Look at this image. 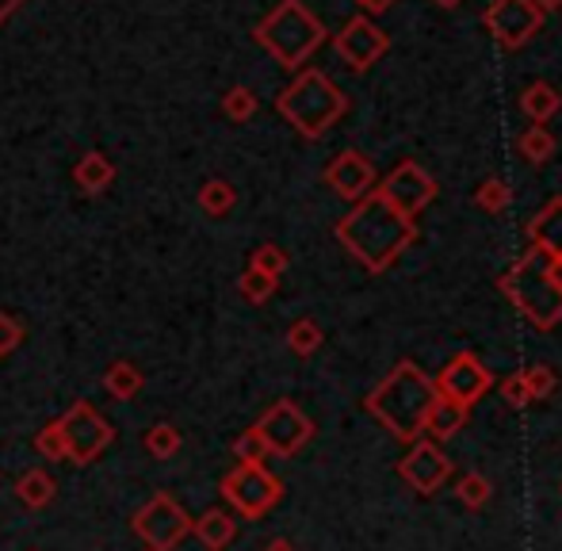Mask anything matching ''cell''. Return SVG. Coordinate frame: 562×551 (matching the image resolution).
<instances>
[{
  "mask_svg": "<svg viewBox=\"0 0 562 551\" xmlns=\"http://www.w3.org/2000/svg\"><path fill=\"white\" fill-rule=\"evenodd\" d=\"M432 403H437V387H432V380H425L409 360H402V364L363 398L368 414L375 417L379 425H386L398 440H406V445L422 440L425 417H429Z\"/></svg>",
  "mask_w": 562,
  "mask_h": 551,
  "instance_id": "6da1fadb",
  "label": "cell"
},
{
  "mask_svg": "<svg viewBox=\"0 0 562 551\" xmlns=\"http://www.w3.org/2000/svg\"><path fill=\"white\" fill-rule=\"evenodd\" d=\"M218 491H223V498L234 506V514L249 517V521L272 514V509L283 502V483L265 468V463H237L234 471L223 475Z\"/></svg>",
  "mask_w": 562,
  "mask_h": 551,
  "instance_id": "7a4b0ae2",
  "label": "cell"
},
{
  "mask_svg": "<svg viewBox=\"0 0 562 551\" xmlns=\"http://www.w3.org/2000/svg\"><path fill=\"white\" fill-rule=\"evenodd\" d=\"M58 421H61V432H66V460L77 463V468L97 463L115 440V425L92 403H74Z\"/></svg>",
  "mask_w": 562,
  "mask_h": 551,
  "instance_id": "3957f363",
  "label": "cell"
},
{
  "mask_svg": "<svg viewBox=\"0 0 562 551\" xmlns=\"http://www.w3.org/2000/svg\"><path fill=\"white\" fill-rule=\"evenodd\" d=\"M131 529L149 551H172L192 532V517H188V509L180 506L172 494L157 491L154 498L131 517Z\"/></svg>",
  "mask_w": 562,
  "mask_h": 551,
  "instance_id": "277c9868",
  "label": "cell"
},
{
  "mask_svg": "<svg viewBox=\"0 0 562 551\" xmlns=\"http://www.w3.org/2000/svg\"><path fill=\"white\" fill-rule=\"evenodd\" d=\"M252 429L260 432L268 456H280V460H291V456H299L314 440V432H318L311 417L299 411L291 398H280V403L268 406Z\"/></svg>",
  "mask_w": 562,
  "mask_h": 551,
  "instance_id": "5b68a950",
  "label": "cell"
},
{
  "mask_svg": "<svg viewBox=\"0 0 562 551\" xmlns=\"http://www.w3.org/2000/svg\"><path fill=\"white\" fill-rule=\"evenodd\" d=\"M280 112L288 115L303 135L314 138V135H322V131L329 127V120L337 115V100L322 77H303V81L283 92Z\"/></svg>",
  "mask_w": 562,
  "mask_h": 551,
  "instance_id": "8992f818",
  "label": "cell"
},
{
  "mask_svg": "<svg viewBox=\"0 0 562 551\" xmlns=\"http://www.w3.org/2000/svg\"><path fill=\"white\" fill-rule=\"evenodd\" d=\"M451 475H456V460H448V452L437 440H414L409 452L398 460V479L422 498H432Z\"/></svg>",
  "mask_w": 562,
  "mask_h": 551,
  "instance_id": "52a82bcc",
  "label": "cell"
},
{
  "mask_svg": "<svg viewBox=\"0 0 562 551\" xmlns=\"http://www.w3.org/2000/svg\"><path fill=\"white\" fill-rule=\"evenodd\" d=\"M432 387H437L440 398H448V403H459V406L471 411V406L479 403L490 387H494V375H490V368L482 364L474 352H459L445 372H440V380L432 383Z\"/></svg>",
  "mask_w": 562,
  "mask_h": 551,
  "instance_id": "ba28073f",
  "label": "cell"
},
{
  "mask_svg": "<svg viewBox=\"0 0 562 551\" xmlns=\"http://www.w3.org/2000/svg\"><path fill=\"white\" fill-rule=\"evenodd\" d=\"M257 38L276 54V58L288 61V66H295V58H303L306 46H314V35H306V20L295 4L268 15V20L257 27Z\"/></svg>",
  "mask_w": 562,
  "mask_h": 551,
  "instance_id": "9c48e42d",
  "label": "cell"
},
{
  "mask_svg": "<svg viewBox=\"0 0 562 551\" xmlns=\"http://www.w3.org/2000/svg\"><path fill=\"white\" fill-rule=\"evenodd\" d=\"M74 184L81 188L85 195H100L115 184V161L100 149H89L81 154V161L74 165Z\"/></svg>",
  "mask_w": 562,
  "mask_h": 551,
  "instance_id": "30bf717a",
  "label": "cell"
},
{
  "mask_svg": "<svg viewBox=\"0 0 562 551\" xmlns=\"http://www.w3.org/2000/svg\"><path fill=\"white\" fill-rule=\"evenodd\" d=\"M192 537L207 551H226L237 540V521L226 509H207L203 517H192Z\"/></svg>",
  "mask_w": 562,
  "mask_h": 551,
  "instance_id": "8fae6325",
  "label": "cell"
},
{
  "mask_svg": "<svg viewBox=\"0 0 562 551\" xmlns=\"http://www.w3.org/2000/svg\"><path fill=\"white\" fill-rule=\"evenodd\" d=\"M467 406L459 403H448V398L437 395V403L429 406V417H425V432H429V440H437V445H445V440L456 437L459 429L467 425Z\"/></svg>",
  "mask_w": 562,
  "mask_h": 551,
  "instance_id": "7c38bea8",
  "label": "cell"
},
{
  "mask_svg": "<svg viewBox=\"0 0 562 551\" xmlns=\"http://www.w3.org/2000/svg\"><path fill=\"white\" fill-rule=\"evenodd\" d=\"M54 494H58V483H54V475L43 468H31L15 479V498L27 509H46L54 502Z\"/></svg>",
  "mask_w": 562,
  "mask_h": 551,
  "instance_id": "4fadbf2b",
  "label": "cell"
},
{
  "mask_svg": "<svg viewBox=\"0 0 562 551\" xmlns=\"http://www.w3.org/2000/svg\"><path fill=\"white\" fill-rule=\"evenodd\" d=\"M142 387H146V375H142V368L131 364V360H115V364L104 372V391L115 398V403H131V398H138Z\"/></svg>",
  "mask_w": 562,
  "mask_h": 551,
  "instance_id": "5bb4252c",
  "label": "cell"
},
{
  "mask_svg": "<svg viewBox=\"0 0 562 551\" xmlns=\"http://www.w3.org/2000/svg\"><path fill=\"white\" fill-rule=\"evenodd\" d=\"M371 180V169L360 161V157H340V161L329 169V184L337 188L340 195H360Z\"/></svg>",
  "mask_w": 562,
  "mask_h": 551,
  "instance_id": "9a60e30c",
  "label": "cell"
},
{
  "mask_svg": "<svg viewBox=\"0 0 562 551\" xmlns=\"http://www.w3.org/2000/svg\"><path fill=\"white\" fill-rule=\"evenodd\" d=\"M180 429L172 421H157V425H149L146 429V437H142V448H146L154 460H172V456L180 452Z\"/></svg>",
  "mask_w": 562,
  "mask_h": 551,
  "instance_id": "2e32d148",
  "label": "cell"
},
{
  "mask_svg": "<svg viewBox=\"0 0 562 551\" xmlns=\"http://www.w3.org/2000/svg\"><path fill=\"white\" fill-rule=\"evenodd\" d=\"M234 203H237V192L229 180H207V184L200 188V207L207 211V215L223 218L234 211Z\"/></svg>",
  "mask_w": 562,
  "mask_h": 551,
  "instance_id": "e0dca14e",
  "label": "cell"
},
{
  "mask_svg": "<svg viewBox=\"0 0 562 551\" xmlns=\"http://www.w3.org/2000/svg\"><path fill=\"white\" fill-rule=\"evenodd\" d=\"M456 494L467 509H482L490 498H494V483H490L486 475H479V471H467V475H459Z\"/></svg>",
  "mask_w": 562,
  "mask_h": 551,
  "instance_id": "ac0fdd59",
  "label": "cell"
},
{
  "mask_svg": "<svg viewBox=\"0 0 562 551\" xmlns=\"http://www.w3.org/2000/svg\"><path fill=\"white\" fill-rule=\"evenodd\" d=\"M288 349L295 352V357H314V352L322 349V329H318V322H311V318L295 322V326L288 329Z\"/></svg>",
  "mask_w": 562,
  "mask_h": 551,
  "instance_id": "d6986e66",
  "label": "cell"
},
{
  "mask_svg": "<svg viewBox=\"0 0 562 551\" xmlns=\"http://www.w3.org/2000/svg\"><path fill=\"white\" fill-rule=\"evenodd\" d=\"M35 448H38V456H43V460L66 463V432H61V421H58V417H54V421H46L43 429H38Z\"/></svg>",
  "mask_w": 562,
  "mask_h": 551,
  "instance_id": "ffe728a7",
  "label": "cell"
},
{
  "mask_svg": "<svg viewBox=\"0 0 562 551\" xmlns=\"http://www.w3.org/2000/svg\"><path fill=\"white\" fill-rule=\"evenodd\" d=\"M520 380H525L528 398H532V403H543V398H551V395H555V387H559L555 372H551L548 364H532L528 372H520Z\"/></svg>",
  "mask_w": 562,
  "mask_h": 551,
  "instance_id": "44dd1931",
  "label": "cell"
},
{
  "mask_svg": "<svg viewBox=\"0 0 562 551\" xmlns=\"http://www.w3.org/2000/svg\"><path fill=\"white\" fill-rule=\"evenodd\" d=\"M237 291H241V299H249V303H265V299L276 291V276H265V272L249 269L241 280H237Z\"/></svg>",
  "mask_w": 562,
  "mask_h": 551,
  "instance_id": "7402d4cb",
  "label": "cell"
},
{
  "mask_svg": "<svg viewBox=\"0 0 562 551\" xmlns=\"http://www.w3.org/2000/svg\"><path fill=\"white\" fill-rule=\"evenodd\" d=\"M234 460H237V463H265V460H268L265 440H260V432L252 429V425L241 432V437L234 440Z\"/></svg>",
  "mask_w": 562,
  "mask_h": 551,
  "instance_id": "603a6c76",
  "label": "cell"
},
{
  "mask_svg": "<svg viewBox=\"0 0 562 551\" xmlns=\"http://www.w3.org/2000/svg\"><path fill=\"white\" fill-rule=\"evenodd\" d=\"M23 337H27L23 322L15 318V314H4V311H0V360L12 357V352L23 345Z\"/></svg>",
  "mask_w": 562,
  "mask_h": 551,
  "instance_id": "cb8c5ba5",
  "label": "cell"
},
{
  "mask_svg": "<svg viewBox=\"0 0 562 551\" xmlns=\"http://www.w3.org/2000/svg\"><path fill=\"white\" fill-rule=\"evenodd\" d=\"M223 112L229 115L234 123H245L252 112H257V100H252L249 89H229L226 100H223Z\"/></svg>",
  "mask_w": 562,
  "mask_h": 551,
  "instance_id": "d4e9b609",
  "label": "cell"
},
{
  "mask_svg": "<svg viewBox=\"0 0 562 551\" xmlns=\"http://www.w3.org/2000/svg\"><path fill=\"white\" fill-rule=\"evenodd\" d=\"M252 269L280 280V272L288 269V254H283L280 246H260L257 254H252Z\"/></svg>",
  "mask_w": 562,
  "mask_h": 551,
  "instance_id": "484cf974",
  "label": "cell"
},
{
  "mask_svg": "<svg viewBox=\"0 0 562 551\" xmlns=\"http://www.w3.org/2000/svg\"><path fill=\"white\" fill-rule=\"evenodd\" d=\"M502 398L513 406V411H525V406H532V398H528V387L520 375H509V380L502 383Z\"/></svg>",
  "mask_w": 562,
  "mask_h": 551,
  "instance_id": "4316f807",
  "label": "cell"
},
{
  "mask_svg": "<svg viewBox=\"0 0 562 551\" xmlns=\"http://www.w3.org/2000/svg\"><path fill=\"white\" fill-rule=\"evenodd\" d=\"M265 551H295V544H291V540H283V537H276V540H268Z\"/></svg>",
  "mask_w": 562,
  "mask_h": 551,
  "instance_id": "83f0119b",
  "label": "cell"
},
{
  "mask_svg": "<svg viewBox=\"0 0 562 551\" xmlns=\"http://www.w3.org/2000/svg\"><path fill=\"white\" fill-rule=\"evenodd\" d=\"M20 4H23V0H0V23H4L8 15H12V12H15V8H20Z\"/></svg>",
  "mask_w": 562,
  "mask_h": 551,
  "instance_id": "f1b7e54d",
  "label": "cell"
},
{
  "mask_svg": "<svg viewBox=\"0 0 562 551\" xmlns=\"http://www.w3.org/2000/svg\"><path fill=\"white\" fill-rule=\"evenodd\" d=\"M146 551H149V548H146Z\"/></svg>",
  "mask_w": 562,
  "mask_h": 551,
  "instance_id": "f546056e",
  "label": "cell"
}]
</instances>
